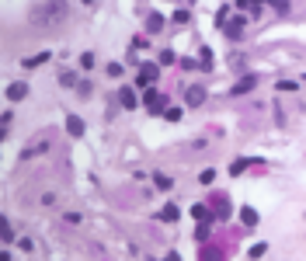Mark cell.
<instances>
[{
	"mask_svg": "<svg viewBox=\"0 0 306 261\" xmlns=\"http://www.w3.org/2000/svg\"><path fill=\"white\" fill-rule=\"evenodd\" d=\"M59 84H63V87H80V84H76V73H70V70L59 73Z\"/></svg>",
	"mask_w": 306,
	"mask_h": 261,
	"instance_id": "d6986e66",
	"label": "cell"
},
{
	"mask_svg": "<svg viewBox=\"0 0 306 261\" xmlns=\"http://www.w3.org/2000/svg\"><path fill=\"white\" fill-rule=\"evenodd\" d=\"M188 18H191V14H188V7H181V11H174V21H178V25H188Z\"/></svg>",
	"mask_w": 306,
	"mask_h": 261,
	"instance_id": "7402d4cb",
	"label": "cell"
},
{
	"mask_svg": "<svg viewBox=\"0 0 306 261\" xmlns=\"http://www.w3.org/2000/svg\"><path fill=\"white\" fill-rule=\"evenodd\" d=\"M202 184H212L216 181V167H209V171H202V178H199Z\"/></svg>",
	"mask_w": 306,
	"mask_h": 261,
	"instance_id": "d4e9b609",
	"label": "cell"
},
{
	"mask_svg": "<svg viewBox=\"0 0 306 261\" xmlns=\"http://www.w3.org/2000/svg\"><path fill=\"white\" fill-rule=\"evenodd\" d=\"M122 73H126V70H122V63H108V77H115V80H119Z\"/></svg>",
	"mask_w": 306,
	"mask_h": 261,
	"instance_id": "44dd1931",
	"label": "cell"
},
{
	"mask_svg": "<svg viewBox=\"0 0 306 261\" xmlns=\"http://www.w3.org/2000/svg\"><path fill=\"white\" fill-rule=\"evenodd\" d=\"M205 237H209V219H202L199 230H195V240H205Z\"/></svg>",
	"mask_w": 306,
	"mask_h": 261,
	"instance_id": "ffe728a7",
	"label": "cell"
},
{
	"mask_svg": "<svg viewBox=\"0 0 306 261\" xmlns=\"http://www.w3.org/2000/svg\"><path fill=\"white\" fill-rule=\"evenodd\" d=\"M202 63H195V59H181V70H199Z\"/></svg>",
	"mask_w": 306,
	"mask_h": 261,
	"instance_id": "f1b7e54d",
	"label": "cell"
},
{
	"mask_svg": "<svg viewBox=\"0 0 306 261\" xmlns=\"http://www.w3.org/2000/svg\"><path fill=\"white\" fill-rule=\"evenodd\" d=\"M42 63H49V52H35V56H28V59H25V70H35V66H42Z\"/></svg>",
	"mask_w": 306,
	"mask_h": 261,
	"instance_id": "9a60e30c",
	"label": "cell"
},
{
	"mask_svg": "<svg viewBox=\"0 0 306 261\" xmlns=\"http://www.w3.org/2000/svg\"><path fill=\"white\" fill-rule=\"evenodd\" d=\"M38 14H46V18H42L46 25H56V21L66 14V4H63V0H49V4H46L42 11H38Z\"/></svg>",
	"mask_w": 306,
	"mask_h": 261,
	"instance_id": "7a4b0ae2",
	"label": "cell"
},
{
	"mask_svg": "<svg viewBox=\"0 0 306 261\" xmlns=\"http://www.w3.org/2000/svg\"><path fill=\"white\" fill-rule=\"evenodd\" d=\"M157 216H160V219H164V223H174V219H178V216H181V209H178V206H174V202H167V206H164V209H160V212H157Z\"/></svg>",
	"mask_w": 306,
	"mask_h": 261,
	"instance_id": "7c38bea8",
	"label": "cell"
},
{
	"mask_svg": "<svg viewBox=\"0 0 306 261\" xmlns=\"http://www.w3.org/2000/svg\"><path fill=\"white\" fill-rule=\"evenodd\" d=\"M247 254H251V258H261V254H268V244H254Z\"/></svg>",
	"mask_w": 306,
	"mask_h": 261,
	"instance_id": "484cf974",
	"label": "cell"
},
{
	"mask_svg": "<svg viewBox=\"0 0 306 261\" xmlns=\"http://www.w3.org/2000/svg\"><path fill=\"white\" fill-rule=\"evenodd\" d=\"M247 167H251V160H244V157H240V160H233V164H230V174H233V178H240Z\"/></svg>",
	"mask_w": 306,
	"mask_h": 261,
	"instance_id": "e0dca14e",
	"label": "cell"
},
{
	"mask_svg": "<svg viewBox=\"0 0 306 261\" xmlns=\"http://www.w3.org/2000/svg\"><path fill=\"white\" fill-rule=\"evenodd\" d=\"M146 111H153V115H157V111H167V98L160 94V91H146Z\"/></svg>",
	"mask_w": 306,
	"mask_h": 261,
	"instance_id": "3957f363",
	"label": "cell"
},
{
	"mask_svg": "<svg viewBox=\"0 0 306 261\" xmlns=\"http://www.w3.org/2000/svg\"><path fill=\"white\" fill-rule=\"evenodd\" d=\"M160 77V66H153V63H143V70H139V84H153Z\"/></svg>",
	"mask_w": 306,
	"mask_h": 261,
	"instance_id": "9c48e42d",
	"label": "cell"
},
{
	"mask_svg": "<svg viewBox=\"0 0 306 261\" xmlns=\"http://www.w3.org/2000/svg\"><path fill=\"white\" fill-rule=\"evenodd\" d=\"M223 31H226V39H240V35H244V18H233V21H226L223 25Z\"/></svg>",
	"mask_w": 306,
	"mask_h": 261,
	"instance_id": "8992f818",
	"label": "cell"
},
{
	"mask_svg": "<svg viewBox=\"0 0 306 261\" xmlns=\"http://www.w3.org/2000/svg\"><path fill=\"white\" fill-rule=\"evenodd\" d=\"M80 66H84V70H94V52H84V56H80Z\"/></svg>",
	"mask_w": 306,
	"mask_h": 261,
	"instance_id": "cb8c5ba5",
	"label": "cell"
},
{
	"mask_svg": "<svg viewBox=\"0 0 306 261\" xmlns=\"http://www.w3.org/2000/svg\"><path fill=\"white\" fill-rule=\"evenodd\" d=\"M205 98H209V94H205V87H202V84H191V87H184V101H188L191 108H199Z\"/></svg>",
	"mask_w": 306,
	"mask_h": 261,
	"instance_id": "5b68a950",
	"label": "cell"
},
{
	"mask_svg": "<svg viewBox=\"0 0 306 261\" xmlns=\"http://www.w3.org/2000/svg\"><path fill=\"white\" fill-rule=\"evenodd\" d=\"M153 184H157L160 192H167V188H174V181L167 178V174H153Z\"/></svg>",
	"mask_w": 306,
	"mask_h": 261,
	"instance_id": "ac0fdd59",
	"label": "cell"
},
{
	"mask_svg": "<svg viewBox=\"0 0 306 261\" xmlns=\"http://www.w3.org/2000/svg\"><path fill=\"white\" fill-rule=\"evenodd\" d=\"M164 119H167V122H178V119H181V108H167Z\"/></svg>",
	"mask_w": 306,
	"mask_h": 261,
	"instance_id": "4316f807",
	"label": "cell"
},
{
	"mask_svg": "<svg viewBox=\"0 0 306 261\" xmlns=\"http://www.w3.org/2000/svg\"><path fill=\"white\" fill-rule=\"evenodd\" d=\"M264 4H268V0H237V11H240V14H244V11H247V14H261Z\"/></svg>",
	"mask_w": 306,
	"mask_h": 261,
	"instance_id": "52a82bcc",
	"label": "cell"
},
{
	"mask_svg": "<svg viewBox=\"0 0 306 261\" xmlns=\"http://www.w3.org/2000/svg\"><path fill=\"white\" fill-rule=\"evenodd\" d=\"M279 91H296V80H279Z\"/></svg>",
	"mask_w": 306,
	"mask_h": 261,
	"instance_id": "f546056e",
	"label": "cell"
},
{
	"mask_svg": "<svg viewBox=\"0 0 306 261\" xmlns=\"http://www.w3.org/2000/svg\"><path fill=\"white\" fill-rule=\"evenodd\" d=\"M202 70H212V52L202 46Z\"/></svg>",
	"mask_w": 306,
	"mask_h": 261,
	"instance_id": "603a6c76",
	"label": "cell"
},
{
	"mask_svg": "<svg viewBox=\"0 0 306 261\" xmlns=\"http://www.w3.org/2000/svg\"><path fill=\"white\" fill-rule=\"evenodd\" d=\"M66 132H70L73 139H80V136H84V119H80V115H66Z\"/></svg>",
	"mask_w": 306,
	"mask_h": 261,
	"instance_id": "ba28073f",
	"label": "cell"
},
{
	"mask_svg": "<svg viewBox=\"0 0 306 261\" xmlns=\"http://www.w3.org/2000/svg\"><path fill=\"white\" fill-rule=\"evenodd\" d=\"M160 28H164V14H150V18H146V31H150V35H157Z\"/></svg>",
	"mask_w": 306,
	"mask_h": 261,
	"instance_id": "5bb4252c",
	"label": "cell"
},
{
	"mask_svg": "<svg viewBox=\"0 0 306 261\" xmlns=\"http://www.w3.org/2000/svg\"><path fill=\"white\" fill-rule=\"evenodd\" d=\"M49 150H52V136H49V132H38L28 146H21L18 157H21V160H35V157H42V154H49Z\"/></svg>",
	"mask_w": 306,
	"mask_h": 261,
	"instance_id": "6da1fadb",
	"label": "cell"
},
{
	"mask_svg": "<svg viewBox=\"0 0 306 261\" xmlns=\"http://www.w3.org/2000/svg\"><path fill=\"white\" fill-rule=\"evenodd\" d=\"M209 206H212V212H216V219H230V212H233V209H230V199H226L223 192H216Z\"/></svg>",
	"mask_w": 306,
	"mask_h": 261,
	"instance_id": "277c9868",
	"label": "cell"
},
{
	"mask_svg": "<svg viewBox=\"0 0 306 261\" xmlns=\"http://www.w3.org/2000/svg\"><path fill=\"white\" fill-rule=\"evenodd\" d=\"M25 98H28V84L14 80V84L7 87V101H25Z\"/></svg>",
	"mask_w": 306,
	"mask_h": 261,
	"instance_id": "30bf717a",
	"label": "cell"
},
{
	"mask_svg": "<svg viewBox=\"0 0 306 261\" xmlns=\"http://www.w3.org/2000/svg\"><path fill=\"white\" fill-rule=\"evenodd\" d=\"M84 4H91V0H84Z\"/></svg>",
	"mask_w": 306,
	"mask_h": 261,
	"instance_id": "4dcf8cb0",
	"label": "cell"
},
{
	"mask_svg": "<svg viewBox=\"0 0 306 261\" xmlns=\"http://www.w3.org/2000/svg\"><path fill=\"white\" fill-rule=\"evenodd\" d=\"M119 101H122V108H136V104H139L132 87H122V91H119Z\"/></svg>",
	"mask_w": 306,
	"mask_h": 261,
	"instance_id": "8fae6325",
	"label": "cell"
},
{
	"mask_svg": "<svg viewBox=\"0 0 306 261\" xmlns=\"http://www.w3.org/2000/svg\"><path fill=\"white\" fill-rule=\"evenodd\" d=\"M254 84H257V77H244V80H237V84H233V91H230V94H247Z\"/></svg>",
	"mask_w": 306,
	"mask_h": 261,
	"instance_id": "4fadbf2b",
	"label": "cell"
},
{
	"mask_svg": "<svg viewBox=\"0 0 306 261\" xmlns=\"http://www.w3.org/2000/svg\"><path fill=\"white\" fill-rule=\"evenodd\" d=\"M240 219H244V227H257V212H254L251 206H244V209H240Z\"/></svg>",
	"mask_w": 306,
	"mask_h": 261,
	"instance_id": "2e32d148",
	"label": "cell"
},
{
	"mask_svg": "<svg viewBox=\"0 0 306 261\" xmlns=\"http://www.w3.org/2000/svg\"><path fill=\"white\" fill-rule=\"evenodd\" d=\"M11 240H14V230H11V223L4 219V244H11Z\"/></svg>",
	"mask_w": 306,
	"mask_h": 261,
	"instance_id": "83f0119b",
	"label": "cell"
}]
</instances>
